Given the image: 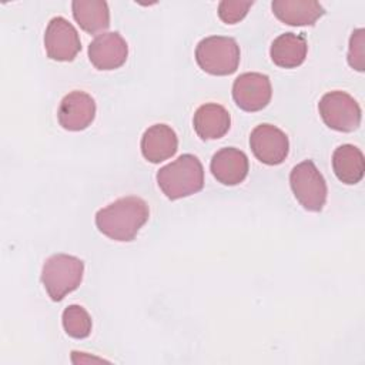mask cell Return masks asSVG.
Returning a JSON list of instances; mask_svg holds the SVG:
<instances>
[{"mask_svg":"<svg viewBox=\"0 0 365 365\" xmlns=\"http://www.w3.org/2000/svg\"><path fill=\"white\" fill-rule=\"evenodd\" d=\"M150 210L140 197H123L101 208L96 214V225L106 237L128 242L135 238L140 228L147 222Z\"/></svg>","mask_w":365,"mask_h":365,"instance_id":"obj_1","label":"cell"},{"mask_svg":"<svg viewBox=\"0 0 365 365\" xmlns=\"http://www.w3.org/2000/svg\"><path fill=\"white\" fill-rule=\"evenodd\" d=\"M157 182L170 200L192 195L204 187L202 164L195 155L182 154L158 170Z\"/></svg>","mask_w":365,"mask_h":365,"instance_id":"obj_2","label":"cell"},{"mask_svg":"<svg viewBox=\"0 0 365 365\" xmlns=\"http://www.w3.org/2000/svg\"><path fill=\"white\" fill-rule=\"evenodd\" d=\"M84 262L68 254L48 257L41 269V282L53 301H61L83 281Z\"/></svg>","mask_w":365,"mask_h":365,"instance_id":"obj_3","label":"cell"},{"mask_svg":"<svg viewBox=\"0 0 365 365\" xmlns=\"http://www.w3.org/2000/svg\"><path fill=\"white\" fill-rule=\"evenodd\" d=\"M195 60L208 74L228 76L238 68L240 46L232 37L210 36L197 44Z\"/></svg>","mask_w":365,"mask_h":365,"instance_id":"obj_4","label":"cell"},{"mask_svg":"<svg viewBox=\"0 0 365 365\" xmlns=\"http://www.w3.org/2000/svg\"><path fill=\"white\" fill-rule=\"evenodd\" d=\"M291 190L298 202L308 211H321L327 201V182L311 160L297 164L289 174Z\"/></svg>","mask_w":365,"mask_h":365,"instance_id":"obj_5","label":"cell"},{"mask_svg":"<svg viewBox=\"0 0 365 365\" xmlns=\"http://www.w3.org/2000/svg\"><path fill=\"white\" fill-rule=\"evenodd\" d=\"M324 123L336 131L351 133L361 124V107L356 100L345 91H329L318 103Z\"/></svg>","mask_w":365,"mask_h":365,"instance_id":"obj_6","label":"cell"},{"mask_svg":"<svg viewBox=\"0 0 365 365\" xmlns=\"http://www.w3.org/2000/svg\"><path fill=\"white\" fill-rule=\"evenodd\" d=\"M46 53L56 61H71L81 50V41L74 26L61 16L53 17L44 34Z\"/></svg>","mask_w":365,"mask_h":365,"instance_id":"obj_7","label":"cell"},{"mask_svg":"<svg viewBox=\"0 0 365 365\" xmlns=\"http://www.w3.org/2000/svg\"><path fill=\"white\" fill-rule=\"evenodd\" d=\"M250 147L257 160L267 165L281 164L289 151L287 134L272 124L257 125L251 131Z\"/></svg>","mask_w":365,"mask_h":365,"instance_id":"obj_8","label":"cell"},{"mask_svg":"<svg viewBox=\"0 0 365 365\" xmlns=\"http://www.w3.org/2000/svg\"><path fill=\"white\" fill-rule=\"evenodd\" d=\"M272 88L268 76L261 73H242L232 84V98L244 111H259L271 100Z\"/></svg>","mask_w":365,"mask_h":365,"instance_id":"obj_9","label":"cell"},{"mask_svg":"<svg viewBox=\"0 0 365 365\" xmlns=\"http://www.w3.org/2000/svg\"><path fill=\"white\" fill-rule=\"evenodd\" d=\"M96 117V101L84 91H71L61 100L57 111L60 125L68 131L87 128Z\"/></svg>","mask_w":365,"mask_h":365,"instance_id":"obj_10","label":"cell"},{"mask_svg":"<svg viewBox=\"0 0 365 365\" xmlns=\"http://www.w3.org/2000/svg\"><path fill=\"white\" fill-rule=\"evenodd\" d=\"M127 43L117 31L98 34L88 46V58L97 70L121 67L127 60Z\"/></svg>","mask_w":365,"mask_h":365,"instance_id":"obj_11","label":"cell"},{"mask_svg":"<svg viewBox=\"0 0 365 365\" xmlns=\"http://www.w3.org/2000/svg\"><path fill=\"white\" fill-rule=\"evenodd\" d=\"M248 158L244 151L235 147H225L217 151L211 158V173L214 178L224 185H237L248 174Z\"/></svg>","mask_w":365,"mask_h":365,"instance_id":"obj_12","label":"cell"},{"mask_svg":"<svg viewBox=\"0 0 365 365\" xmlns=\"http://www.w3.org/2000/svg\"><path fill=\"white\" fill-rule=\"evenodd\" d=\"M178 147L177 134L167 124L148 127L141 137V153L150 163H161L173 157Z\"/></svg>","mask_w":365,"mask_h":365,"instance_id":"obj_13","label":"cell"},{"mask_svg":"<svg viewBox=\"0 0 365 365\" xmlns=\"http://www.w3.org/2000/svg\"><path fill=\"white\" fill-rule=\"evenodd\" d=\"M192 125L200 138L217 140L230 130L231 117L225 107L215 103H207L200 106L194 113Z\"/></svg>","mask_w":365,"mask_h":365,"instance_id":"obj_14","label":"cell"},{"mask_svg":"<svg viewBox=\"0 0 365 365\" xmlns=\"http://www.w3.org/2000/svg\"><path fill=\"white\" fill-rule=\"evenodd\" d=\"M271 7L277 19L289 26H312L325 13L314 0H274Z\"/></svg>","mask_w":365,"mask_h":365,"instance_id":"obj_15","label":"cell"},{"mask_svg":"<svg viewBox=\"0 0 365 365\" xmlns=\"http://www.w3.org/2000/svg\"><path fill=\"white\" fill-rule=\"evenodd\" d=\"M308 44L304 36L295 33H284L278 36L269 48L274 64L282 68H295L305 61Z\"/></svg>","mask_w":365,"mask_h":365,"instance_id":"obj_16","label":"cell"},{"mask_svg":"<svg viewBox=\"0 0 365 365\" xmlns=\"http://www.w3.org/2000/svg\"><path fill=\"white\" fill-rule=\"evenodd\" d=\"M332 168L336 178L344 184L352 185L359 182L365 171L362 151L352 144L339 145L332 154Z\"/></svg>","mask_w":365,"mask_h":365,"instance_id":"obj_17","label":"cell"},{"mask_svg":"<svg viewBox=\"0 0 365 365\" xmlns=\"http://www.w3.org/2000/svg\"><path fill=\"white\" fill-rule=\"evenodd\" d=\"M71 10L77 24L90 34L103 33L110 26L108 6L103 0H74Z\"/></svg>","mask_w":365,"mask_h":365,"instance_id":"obj_18","label":"cell"},{"mask_svg":"<svg viewBox=\"0 0 365 365\" xmlns=\"http://www.w3.org/2000/svg\"><path fill=\"white\" fill-rule=\"evenodd\" d=\"M63 327L67 335L76 339H81L91 332V318L81 305H68L63 311Z\"/></svg>","mask_w":365,"mask_h":365,"instance_id":"obj_19","label":"cell"},{"mask_svg":"<svg viewBox=\"0 0 365 365\" xmlns=\"http://www.w3.org/2000/svg\"><path fill=\"white\" fill-rule=\"evenodd\" d=\"M348 64L356 71L365 70V30L356 29L352 31L348 47Z\"/></svg>","mask_w":365,"mask_h":365,"instance_id":"obj_20","label":"cell"},{"mask_svg":"<svg viewBox=\"0 0 365 365\" xmlns=\"http://www.w3.org/2000/svg\"><path fill=\"white\" fill-rule=\"evenodd\" d=\"M251 6H252V1L224 0L218 4V16L224 23L235 24L247 16Z\"/></svg>","mask_w":365,"mask_h":365,"instance_id":"obj_21","label":"cell"}]
</instances>
